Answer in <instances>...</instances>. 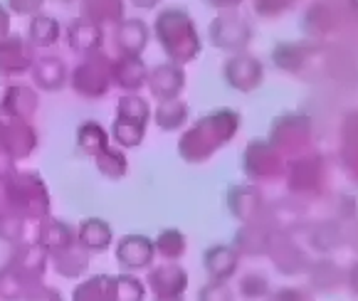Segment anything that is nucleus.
Here are the masks:
<instances>
[{
    "mask_svg": "<svg viewBox=\"0 0 358 301\" xmlns=\"http://www.w3.org/2000/svg\"><path fill=\"white\" fill-rule=\"evenodd\" d=\"M32 242H37L40 247L52 254V252H57V249L67 247V244L77 242V228H72L69 222L59 220V217L50 215V217H45V220L35 222Z\"/></svg>",
    "mask_w": 358,
    "mask_h": 301,
    "instance_id": "obj_14",
    "label": "nucleus"
},
{
    "mask_svg": "<svg viewBox=\"0 0 358 301\" xmlns=\"http://www.w3.org/2000/svg\"><path fill=\"white\" fill-rule=\"evenodd\" d=\"M6 8L10 10V15L35 17L43 13L45 0H6Z\"/></svg>",
    "mask_w": 358,
    "mask_h": 301,
    "instance_id": "obj_32",
    "label": "nucleus"
},
{
    "mask_svg": "<svg viewBox=\"0 0 358 301\" xmlns=\"http://www.w3.org/2000/svg\"><path fill=\"white\" fill-rule=\"evenodd\" d=\"M201 301H232V291L222 284H210L201 291Z\"/></svg>",
    "mask_w": 358,
    "mask_h": 301,
    "instance_id": "obj_34",
    "label": "nucleus"
},
{
    "mask_svg": "<svg viewBox=\"0 0 358 301\" xmlns=\"http://www.w3.org/2000/svg\"><path fill=\"white\" fill-rule=\"evenodd\" d=\"M111 80H114L116 89L124 94H138L141 87H146L148 82V67L138 54H119L114 57Z\"/></svg>",
    "mask_w": 358,
    "mask_h": 301,
    "instance_id": "obj_12",
    "label": "nucleus"
},
{
    "mask_svg": "<svg viewBox=\"0 0 358 301\" xmlns=\"http://www.w3.org/2000/svg\"><path fill=\"white\" fill-rule=\"evenodd\" d=\"M183 85H185V74L178 64L166 62V64H158V67L148 69L146 87L151 89V94L156 96L158 101L178 99Z\"/></svg>",
    "mask_w": 358,
    "mask_h": 301,
    "instance_id": "obj_15",
    "label": "nucleus"
},
{
    "mask_svg": "<svg viewBox=\"0 0 358 301\" xmlns=\"http://www.w3.org/2000/svg\"><path fill=\"white\" fill-rule=\"evenodd\" d=\"M94 166H96V173L106 180H122L127 178L129 173V159L124 154V148L114 146L111 143L109 148H104L99 156L94 159Z\"/></svg>",
    "mask_w": 358,
    "mask_h": 301,
    "instance_id": "obj_21",
    "label": "nucleus"
},
{
    "mask_svg": "<svg viewBox=\"0 0 358 301\" xmlns=\"http://www.w3.org/2000/svg\"><path fill=\"white\" fill-rule=\"evenodd\" d=\"M64 35L62 25L55 15L48 13H40V15L30 17V25H27V40L35 50H50L59 43V37Z\"/></svg>",
    "mask_w": 358,
    "mask_h": 301,
    "instance_id": "obj_19",
    "label": "nucleus"
},
{
    "mask_svg": "<svg viewBox=\"0 0 358 301\" xmlns=\"http://www.w3.org/2000/svg\"><path fill=\"white\" fill-rule=\"evenodd\" d=\"M146 281L134 272L111 274V301H146Z\"/></svg>",
    "mask_w": 358,
    "mask_h": 301,
    "instance_id": "obj_23",
    "label": "nucleus"
},
{
    "mask_svg": "<svg viewBox=\"0 0 358 301\" xmlns=\"http://www.w3.org/2000/svg\"><path fill=\"white\" fill-rule=\"evenodd\" d=\"M59 3H72V0H59Z\"/></svg>",
    "mask_w": 358,
    "mask_h": 301,
    "instance_id": "obj_40",
    "label": "nucleus"
},
{
    "mask_svg": "<svg viewBox=\"0 0 358 301\" xmlns=\"http://www.w3.org/2000/svg\"><path fill=\"white\" fill-rule=\"evenodd\" d=\"M6 265L13 267L17 272V277L32 289L35 284H43L45 277H48L50 252L40 247L37 242H32V240H25L20 244H13L10 257H8Z\"/></svg>",
    "mask_w": 358,
    "mask_h": 301,
    "instance_id": "obj_4",
    "label": "nucleus"
},
{
    "mask_svg": "<svg viewBox=\"0 0 358 301\" xmlns=\"http://www.w3.org/2000/svg\"><path fill=\"white\" fill-rule=\"evenodd\" d=\"M156 35L161 47L169 52L171 59L176 62H188L198 52V40L193 35V27L180 10H166L156 22Z\"/></svg>",
    "mask_w": 358,
    "mask_h": 301,
    "instance_id": "obj_3",
    "label": "nucleus"
},
{
    "mask_svg": "<svg viewBox=\"0 0 358 301\" xmlns=\"http://www.w3.org/2000/svg\"><path fill=\"white\" fill-rule=\"evenodd\" d=\"M10 203V173H0V210H8Z\"/></svg>",
    "mask_w": 358,
    "mask_h": 301,
    "instance_id": "obj_35",
    "label": "nucleus"
},
{
    "mask_svg": "<svg viewBox=\"0 0 358 301\" xmlns=\"http://www.w3.org/2000/svg\"><path fill=\"white\" fill-rule=\"evenodd\" d=\"M109 136H111V143H114V146L136 148V146H141L143 136H146V126L114 117V122H111V126H109Z\"/></svg>",
    "mask_w": 358,
    "mask_h": 301,
    "instance_id": "obj_26",
    "label": "nucleus"
},
{
    "mask_svg": "<svg viewBox=\"0 0 358 301\" xmlns=\"http://www.w3.org/2000/svg\"><path fill=\"white\" fill-rule=\"evenodd\" d=\"M188 286V277L180 267L176 265H164V267H153L148 270L146 277V289L153 294V299L164 301V299H180V294Z\"/></svg>",
    "mask_w": 358,
    "mask_h": 301,
    "instance_id": "obj_13",
    "label": "nucleus"
},
{
    "mask_svg": "<svg viewBox=\"0 0 358 301\" xmlns=\"http://www.w3.org/2000/svg\"><path fill=\"white\" fill-rule=\"evenodd\" d=\"M82 17L96 22L106 30L124 20V0H79Z\"/></svg>",
    "mask_w": 358,
    "mask_h": 301,
    "instance_id": "obj_20",
    "label": "nucleus"
},
{
    "mask_svg": "<svg viewBox=\"0 0 358 301\" xmlns=\"http://www.w3.org/2000/svg\"><path fill=\"white\" fill-rule=\"evenodd\" d=\"M77 242L90 254H104L109 247H114V228L104 217H87L79 222Z\"/></svg>",
    "mask_w": 358,
    "mask_h": 301,
    "instance_id": "obj_17",
    "label": "nucleus"
},
{
    "mask_svg": "<svg viewBox=\"0 0 358 301\" xmlns=\"http://www.w3.org/2000/svg\"><path fill=\"white\" fill-rule=\"evenodd\" d=\"M206 267L217 281H222L235 272V254L225 247H213L206 257Z\"/></svg>",
    "mask_w": 358,
    "mask_h": 301,
    "instance_id": "obj_29",
    "label": "nucleus"
},
{
    "mask_svg": "<svg viewBox=\"0 0 358 301\" xmlns=\"http://www.w3.org/2000/svg\"><path fill=\"white\" fill-rule=\"evenodd\" d=\"M111 67H114V57L106 54L104 50L85 54V57H79V62L69 69V87L82 99H92V101L104 99L114 89Z\"/></svg>",
    "mask_w": 358,
    "mask_h": 301,
    "instance_id": "obj_2",
    "label": "nucleus"
},
{
    "mask_svg": "<svg viewBox=\"0 0 358 301\" xmlns=\"http://www.w3.org/2000/svg\"><path fill=\"white\" fill-rule=\"evenodd\" d=\"M131 3H134L136 8H153V6L158 3V0H131Z\"/></svg>",
    "mask_w": 358,
    "mask_h": 301,
    "instance_id": "obj_38",
    "label": "nucleus"
},
{
    "mask_svg": "<svg viewBox=\"0 0 358 301\" xmlns=\"http://www.w3.org/2000/svg\"><path fill=\"white\" fill-rule=\"evenodd\" d=\"M114 30V37H111V43H114V50L119 54H138L146 50L148 45V25L138 17H124L119 25L111 27Z\"/></svg>",
    "mask_w": 358,
    "mask_h": 301,
    "instance_id": "obj_16",
    "label": "nucleus"
},
{
    "mask_svg": "<svg viewBox=\"0 0 358 301\" xmlns=\"http://www.w3.org/2000/svg\"><path fill=\"white\" fill-rule=\"evenodd\" d=\"M64 40H67V47L72 50V52H77L79 57H85V54L104 50L106 32L101 25H96V22L79 15L64 27Z\"/></svg>",
    "mask_w": 358,
    "mask_h": 301,
    "instance_id": "obj_10",
    "label": "nucleus"
},
{
    "mask_svg": "<svg viewBox=\"0 0 358 301\" xmlns=\"http://www.w3.org/2000/svg\"><path fill=\"white\" fill-rule=\"evenodd\" d=\"M15 168H17L15 161H13L10 156H8L6 151L0 148V173H13V170H15Z\"/></svg>",
    "mask_w": 358,
    "mask_h": 301,
    "instance_id": "obj_37",
    "label": "nucleus"
},
{
    "mask_svg": "<svg viewBox=\"0 0 358 301\" xmlns=\"http://www.w3.org/2000/svg\"><path fill=\"white\" fill-rule=\"evenodd\" d=\"M40 146V133L32 122H17V119H3L0 126V148L10 156L15 163L27 161Z\"/></svg>",
    "mask_w": 358,
    "mask_h": 301,
    "instance_id": "obj_5",
    "label": "nucleus"
},
{
    "mask_svg": "<svg viewBox=\"0 0 358 301\" xmlns=\"http://www.w3.org/2000/svg\"><path fill=\"white\" fill-rule=\"evenodd\" d=\"M0 126H3V117H0Z\"/></svg>",
    "mask_w": 358,
    "mask_h": 301,
    "instance_id": "obj_41",
    "label": "nucleus"
},
{
    "mask_svg": "<svg viewBox=\"0 0 358 301\" xmlns=\"http://www.w3.org/2000/svg\"><path fill=\"white\" fill-rule=\"evenodd\" d=\"M37 57V50L30 40L22 35H8L0 40V77L3 80H15L22 74H30V67Z\"/></svg>",
    "mask_w": 358,
    "mask_h": 301,
    "instance_id": "obj_7",
    "label": "nucleus"
},
{
    "mask_svg": "<svg viewBox=\"0 0 358 301\" xmlns=\"http://www.w3.org/2000/svg\"><path fill=\"white\" fill-rule=\"evenodd\" d=\"M40 111V91L27 82L8 80L3 101H0V117L17 119V122H32Z\"/></svg>",
    "mask_w": 358,
    "mask_h": 301,
    "instance_id": "obj_6",
    "label": "nucleus"
},
{
    "mask_svg": "<svg viewBox=\"0 0 358 301\" xmlns=\"http://www.w3.org/2000/svg\"><path fill=\"white\" fill-rule=\"evenodd\" d=\"M90 267H92V254L79 242H72L67 247L50 254V270L62 277V279L69 281L85 279L90 274Z\"/></svg>",
    "mask_w": 358,
    "mask_h": 301,
    "instance_id": "obj_11",
    "label": "nucleus"
},
{
    "mask_svg": "<svg viewBox=\"0 0 358 301\" xmlns=\"http://www.w3.org/2000/svg\"><path fill=\"white\" fill-rule=\"evenodd\" d=\"M116 119L146 126L148 119H151V106L141 94H122L116 101Z\"/></svg>",
    "mask_w": 358,
    "mask_h": 301,
    "instance_id": "obj_24",
    "label": "nucleus"
},
{
    "mask_svg": "<svg viewBox=\"0 0 358 301\" xmlns=\"http://www.w3.org/2000/svg\"><path fill=\"white\" fill-rule=\"evenodd\" d=\"M77 148L82 151L85 156L90 159H96V156L104 151V148L111 146V136H109V129L104 126L101 122L96 119H87L77 126Z\"/></svg>",
    "mask_w": 358,
    "mask_h": 301,
    "instance_id": "obj_18",
    "label": "nucleus"
},
{
    "mask_svg": "<svg viewBox=\"0 0 358 301\" xmlns=\"http://www.w3.org/2000/svg\"><path fill=\"white\" fill-rule=\"evenodd\" d=\"M158 301V299H156ZM164 301H180V299H164Z\"/></svg>",
    "mask_w": 358,
    "mask_h": 301,
    "instance_id": "obj_39",
    "label": "nucleus"
},
{
    "mask_svg": "<svg viewBox=\"0 0 358 301\" xmlns=\"http://www.w3.org/2000/svg\"><path fill=\"white\" fill-rule=\"evenodd\" d=\"M255 62L248 57H240L235 59V62L227 64V80L232 82L235 87H243V89H248V87L255 85V80H257V74H255Z\"/></svg>",
    "mask_w": 358,
    "mask_h": 301,
    "instance_id": "obj_31",
    "label": "nucleus"
},
{
    "mask_svg": "<svg viewBox=\"0 0 358 301\" xmlns=\"http://www.w3.org/2000/svg\"><path fill=\"white\" fill-rule=\"evenodd\" d=\"M30 80L37 91H62L69 85V67L59 54H37L30 67Z\"/></svg>",
    "mask_w": 358,
    "mask_h": 301,
    "instance_id": "obj_9",
    "label": "nucleus"
},
{
    "mask_svg": "<svg viewBox=\"0 0 358 301\" xmlns=\"http://www.w3.org/2000/svg\"><path fill=\"white\" fill-rule=\"evenodd\" d=\"M30 286L17 277L13 267H0V301H22Z\"/></svg>",
    "mask_w": 358,
    "mask_h": 301,
    "instance_id": "obj_28",
    "label": "nucleus"
},
{
    "mask_svg": "<svg viewBox=\"0 0 358 301\" xmlns=\"http://www.w3.org/2000/svg\"><path fill=\"white\" fill-rule=\"evenodd\" d=\"M69 301H111V274H92L79 279Z\"/></svg>",
    "mask_w": 358,
    "mask_h": 301,
    "instance_id": "obj_22",
    "label": "nucleus"
},
{
    "mask_svg": "<svg viewBox=\"0 0 358 301\" xmlns=\"http://www.w3.org/2000/svg\"><path fill=\"white\" fill-rule=\"evenodd\" d=\"M8 210L20 212L32 225L52 215V196L43 175L35 170H13Z\"/></svg>",
    "mask_w": 358,
    "mask_h": 301,
    "instance_id": "obj_1",
    "label": "nucleus"
},
{
    "mask_svg": "<svg viewBox=\"0 0 358 301\" xmlns=\"http://www.w3.org/2000/svg\"><path fill=\"white\" fill-rule=\"evenodd\" d=\"M10 22H13L10 10L6 8V3H0V40L10 35Z\"/></svg>",
    "mask_w": 358,
    "mask_h": 301,
    "instance_id": "obj_36",
    "label": "nucleus"
},
{
    "mask_svg": "<svg viewBox=\"0 0 358 301\" xmlns=\"http://www.w3.org/2000/svg\"><path fill=\"white\" fill-rule=\"evenodd\" d=\"M185 117H188V109L178 99L161 101L156 109V124L161 131H176L178 126H183Z\"/></svg>",
    "mask_w": 358,
    "mask_h": 301,
    "instance_id": "obj_27",
    "label": "nucleus"
},
{
    "mask_svg": "<svg viewBox=\"0 0 358 301\" xmlns=\"http://www.w3.org/2000/svg\"><path fill=\"white\" fill-rule=\"evenodd\" d=\"M27 225L30 222L15 210H0V242L13 247L27 240Z\"/></svg>",
    "mask_w": 358,
    "mask_h": 301,
    "instance_id": "obj_25",
    "label": "nucleus"
},
{
    "mask_svg": "<svg viewBox=\"0 0 358 301\" xmlns=\"http://www.w3.org/2000/svg\"><path fill=\"white\" fill-rule=\"evenodd\" d=\"M156 247L146 235H124L114 240V259L124 272H141L153 265Z\"/></svg>",
    "mask_w": 358,
    "mask_h": 301,
    "instance_id": "obj_8",
    "label": "nucleus"
},
{
    "mask_svg": "<svg viewBox=\"0 0 358 301\" xmlns=\"http://www.w3.org/2000/svg\"><path fill=\"white\" fill-rule=\"evenodd\" d=\"M153 247H156V252L161 254V257L176 259L185 252V237L178 230H164V233L153 240Z\"/></svg>",
    "mask_w": 358,
    "mask_h": 301,
    "instance_id": "obj_30",
    "label": "nucleus"
},
{
    "mask_svg": "<svg viewBox=\"0 0 358 301\" xmlns=\"http://www.w3.org/2000/svg\"><path fill=\"white\" fill-rule=\"evenodd\" d=\"M22 301H64V294L59 289H55V286H50L43 281V284L32 286Z\"/></svg>",
    "mask_w": 358,
    "mask_h": 301,
    "instance_id": "obj_33",
    "label": "nucleus"
}]
</instances>
